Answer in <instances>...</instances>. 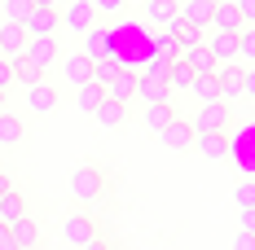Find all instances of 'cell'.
Returning <instances> with one entry per match:
<instances>
[{
  "label": "cell",
  "mask_w": 255,
  "mask_h": 250,
  "mask_svg": "<svg viewBox=\"0 0 255 250\" xmlns=\"http://www.w3.org/2000/svg\"><path fill=\"white\" fill-rule=\"evenodd\" d=\"M238 9H242V22L251 26L255 22V0H238Z\"/></svg>",
  "instance_id": "f35d334b"
},
{
  "label": "cell",
  "mask_w": 255,
  "mask_h": 250,
  "mask_svg": "<svg viewBox=\"0 0 255 250\" xmlns=\"http://www.w3.org/2000/svg\"><path fill=\"white\" fill-rule=\"evenodd\" d=\"M124 4H128V0H93V9H97V13H110V18H119Z\"/></svg>",
  "instance_id": "836d02e7"
},
{
  "label": "cell",
  "mask_w": 255,
  "mask_h": 250,
  "mask_svg": "<svg viewBox=\"0 0 255 250\" xmlns=\"http://www.w3.org/2000/svg\"><path fill=\"white\" fill-rule=\"evenodd\" d=\"M26 40H31V31H26L22 22H0V57H4V62L22 57V53H26Z\"/></svg>",
  "instance_id": "52a82bcc"
},
{
  "label": "cell",
  "mask_w": 255,
  "mask_h": 250,
  "mask_svg": "<svg viewBox=\"0 0 255 250\" xmlns=\"http://www.w3.org/2000/svg\"><path fill=\"white\" fill-rule=\"evenodd\" d=\"M216 79H220V101H238L242 97V62L216 66Z\"/></svg>",
  "instance_id": "5bb4252c"
},
{
  "label": "cell",
  "mask_w": 255,
  "mask_h": 250,
  "mask_svg": "<svg viewBox=\"0 0 255 250\" xmlns=\"http://www.w3.org/2000/svg\"><path fill=\"white\" fill-rule=\"evenodd\" d=\"M106 189H110V180H106V171L97 163H79L75 171H71V193H75V202H84V206H97V202L106 198Z\"/></svg>",
  "instance_id": "6da1fadb"
},
{
  "label": "cell",
  "mask_w": 255,
  "mask_h": 250,
  "mask_svg": "<svg viewBox=\"0 0 255 250\" xmlns=\"http://www.w3.org/2000/svg\"><path fill=\"white\" fill-rule=\"evenodd\" d=\"M180 57H185V62H189V66L198 71V75H211V71L220 66V62L211 57V49H207V44H194V49H180Z\"/></svg>",
  "instance_id": "484cf974"
},
{
  "label": "cell",
  "mask_w": 255,
  "mask_h": 250,
  "mask_svg": "<svg viewBox=\"0 0 255 250\" xmlns=\"http://www.w3.org/2000/svg\"><path fill=\"white\" fill-rule=\"evenodd\" d=\"M4 97H9V92H4V88H0V110H4Z\"/></svg>",
  "instance_id": "7bdbcfd3"
},
{
  "label": "cell",
  "mask_w": 255,
  "mask_h": 250,
  "mask_svg": "<svg viewBox=\"0 0 255 250\" xmlns=\"http://www.w3.org/2000/svg\"><path fill=\"white\" fill-rule=\"evenodd\" d=\"M233 250H255V237H251V233H242V228H238V237H233Z\"/></svg>",
  "instance_id": "8d00e7d4"
},
{
  "label": "cell",
  "mask_w": 255,
  "mask_h": 250,
  "mask_svg": "<svg viewBox=\"0 0 255 250\" xmlns=\"http://www.w3.org/2000/svg\"><path fill=\"white\" fill-rule=\"evenodd\" d=\"M97 18H102V13L93 9V0H71V4H66V13H62V26H66V31H75V35H84V31H93V26H97Z\"/></svg>",
  "instance_id": "277c9868"
},
{
  "label": "cell",
  "mask_w": 255,
  "mask_h": 250,
  "mask_svg": "<svg viewBox=\"0 0 255 250\" xmlns=\"http://www.w3.org/2000/svg\"><path fill=\"white\" fill-rule=\"evenodd\" d=\"M238 62H255V22L238 31Z\"/></svg>",
  "instance_id": "1f68e13d"
},
{
  "label": "cell",
  "mask_w": 255,
  "mask_h": 250,
  "mask_svg": "<svg viewBox=\"0 0 255 250\" xmlns=\"http://www.w3.org/2000/svg\"><path fill=\"white\" fill-rule=\"evenodd\" d=\"M31 4H53V9H57V0H31Z\"/></svg>",
  "instance_id": "b9f144b4"
},
{
  "label": "cell",
  "mask_w": 255,
  "mask_h": 250,
  "mask_svg": "<svg viewBox=\"0 0 255 250\" xmlns=\"http://www.w3.org/2000/svg\"><path fill=\"white\" fill-rule=\"evenodd\" d=\"M158 141H163L172 154H189V150H194V123H185V119H172V123L158 132Z\"/></svg>",
  "instance_id": "9c48e42d"
},
{
  "label": "cell",
  "mask_w": 255,
  "mask_h": 250,
  "mask_svg": "<svg viewBox=\"0 0 255 250\" xmlns=\"http://www.w3.org/2000/svg\"><path fill=\"white\" fill-rule=\"evenodd\" d=\"M0 88H4V92H9V88H13V66H9V62H4V57H0Z\"/></svg>",
  "instance_id": "d590c367"
},
{
  "label": "cell",
  "mask_w": 255,
  "mask_h": 250,
  "mask_svg": "<svg viewBox=\"0 0 255 250\" xmlns=\"http://www.w3.org/2000/svg\"><path fill=\"white\" fill-rule=\"evenodd\" d=\"M22 26L31 35H57V31H62V13H57L53 4H31V13H26Z\"/></svg>",
  "instance_id": "8992f818"
},
{
  "label": "cell",
  "mask_w": 255,
  "mask_h": 250,
  "mask_svg": "<svg viewBox=\"0 0 255 250\" xmlns=\"http://www.w3.org/2000/svg\"><path fill=\"white\" fill-rule=\"evenodd\" d=\"M194 150H203V158L220 163V158L229 154V136H225V132H194Z\"/></svg>",
  "instance_id": "ac0fdd59"
},
{
  "label": "cell",
  "mask_w": 255,
  "mask_h": 250,
  "mask_svg": "<svg viewBox=\"0 0 255 250\" xmlns=\"http://www.w3.org/2000/svg\"><path fill=\"white\" fill-rule=\"evenodd\" d=\"M88 57H106L110 53V31H102V26H93V31H84V49Z\"/></svg>",
  "instance_id": "83f0119b"
},
{
  "label": "cell",
  "mask_w": 255,
  "mask_h": 250,
  "mask_svg": "<svg viewBox=\"0 0 255 250\" xmlns=\"http://www.w3.org/2000/svg\"><path fill=\"white\" fill-rule=\"evenodd\" d=\"M31 0H4V22H26Z\"/></svg>",
  "instance_id": "d6a6232c"
},
{
  "label": "cell",
  "mask_w": 255,
  "mask_h": 250,
  "mask_svg": "<svg viewBox=\"0 0 255 250\" xmlns=\"http://www.w3.org/2000/svg\"><path fill=\"white\" fill-rule=\"evenodd\" d=\"M9 66H13V83H18V88H31V83H40V79H44V71H35L26 57H13Z\"/></svg>",
  "instance_id": "f1b7e54d"
},
{
  "label": "cell",
  "mask_w": 255,
  "mask_h": 250,
  "mask_svg": "<svg viewBox=\"0 0 255 250\" xmlns=\"http://www.w3.org/2000/svg\"><path fill=\"white\" fill-rule=\"evenodd\" d=\"M189 92L198 97V105H207V101H220V79H216V71H211V75H194Z\"/></svg>",
  "instance_id": "4316f807"
},
{
  "label": "cell",
  "mask_w": 255,
  "mask_h": 250,
  "mask_svg": "<svg viewBox=\"0 0 255 250\" xmlns=\"http://www.w3.org/2000/svg\"><path fill=\"white\" fill-rule=\"evenodd\" d=\"M79 250H110V246H106L102 237H93V242H84V246H79Z\"/></svg>",
  "instance_id": "60d3db41"
},
{
  "label": "cell",
  "mask_w": 255,
  "mask_h": 250,
  "mask_svg": "<svg viewBox=\"0 0 255 250\" xmlns=\"http://www.w3.org/2000/svg\"><path fill=\"white\" fill-rule=\"evenodd\" d=\"M136 97L154 105V101H172V88H167V79L163 75H150V71H136Z\"/></svg>",
  "instance_id": "7c38bea8"
},
{
  "label": "cell",
  "mask_w": 255,
  "mask_h": 250,
  "mask_svg": "<svg viewBox=\"0 0 255 250\" xmlns=\"http://www.w3.org/2000/svg\"><path fill=\"white\" fill-rule=\"evenodd\" d=\"M22 57L35 66V71H53V66H57V57H62V53H57V35H31Z\"/></svg>",
  "instance_id": "7a4b0ae2"
},
{
  "label": "cell",
  "mask_w": 255,
  "mask_h": 250,
  "mask_svg": "<svg viewBox=\"0 0 255 250\" xmlns=\"http://www.w3.org/2000/svg\"><path fill=\"white\" fill-rule=\"evenodd\" d=\"M97 123H102L106 132H119V127L128 123V105H124V101H110V97H106L102 105H97Z\"/></svg>",
  "instance_id": "44dd1931"
},
{
  "label": "cell",
  "mask_w": 255,
  "mask_h": 250,
  "mask_svg": "<svg viewBox=\"0 0 255 250\" xmlns=\"http://www.w3.org/2000/svg\"><path fill=\"white\" fill-rule=\"evenodd\" d=\"M211 9H216V0H180V22L207 31L211 26Z\"/></svg>",
  "instance_id": "d6986e66"
},
{
  "label": "cell",
  "mask_w": 255,
  "mask_h": 250,
  "mask_svg": "<svg viewBox=\"0 0 255 250\" xmlns=\"http://www.w3.org/2000/svg\"><path fill=\"white\" fill-rule=\"evenodd\" d=\"M242 92L255 101V71H247V66H242Z\"/></svg>",
  "instance_id": "74e56055"
},
{
  "label": "cell",
  "mask_w": 255,
  "mask_h": 250,
  "mask_svg": "<svg viewBox=\"0 0 255 250\" xmlns=\"http://www.w3.org/2000/svg\"><path fill=\"white\" fill-rule=\"evenodd\" d=\"M0 250H18V246H13V237H9V224H0Z\"/></svg>",
  "instance_id": "ab89813d"
},
{
  "label": "cell",
  "mask_w": 255,
  "mask_h": 250,
  "mask_svg": "<svg viewBox=\"0 0 255 250\" xmlns=\"http://www.w3.org/2000/svg\"><path fill=\"white\" fill-rule=\"evenodd\" d=\"M233 202H238V211L255 206V175H242V180L233 184Z\"/></svg>",
  "instance_id": "4dcf8cb0"
},
{
  "label": "cell",
  "mask_w": 255,
  "mask_h": 250,
  "mask_svg": "<svg viewBox=\"0 0 255 250\" xmlns=\"http://www.w3.org/2000/svg\"><path fill=\"white\" fill-rule=\"evenodd\" d=\"M154 57H163V62H176L180 57V44H176L172 31H158V35H154Z\"/></svg>",
  "instance_id": "f546056e"
},
{
  "label": "cell",
  "mask_w": 255,
  "mask_h": 250,
  "mask_svg": "<svg viewBox=\"0 0 255 250\" xmlns=\"http://www.w3.org/2000/svg\"><path fill=\"white\" fill-rule=\"evenodd\" d=\"M238 228L255 237V206H247V211H238Z\"/></svg>",
  "instance_id": "e575fe53"
},
{
  "label": "cell",
  "mask_w": 255,
  "mask_h": 250,
  "mask_svg": "<svg viewBox=\"0 0 255 250\" xmlns=\"http://www.w3.org/2000/svg\"><path fill=\"white\" fill-rule=\"evenodd\" d=\"M106 97L132 105V97H136V71H115V75L106 79Z\"/></svg>",
  "instance_id": "9a60e30c"
},
{
  "label": "cell",
  "mask_w": 255,
  "mask_h": 250,
  "mask_svg": "<svg viewBox=\"0 0 255 250\" xmlns=\"http://www.w3.org/2000/svg\"><path fill=\"white\" fill-rule=\"evenodd\" d=\"M18 215H26V198L18 189H4L0 193V224H13Z\"/></svg>",
  "instance_id": "cb8c5ba5"
},
{
  "label": "cell",
  "mask_w": 255,
  "mask_h": 250,
  "mask_svg": "<svg viewBox=\"0 0 255 250\" xmlns=\"http://www.w3.org/2000/svg\"><path fill=\"white\" fill-rule=\"evenodd\" d=\"M211 26L216 31H242V9H238V0H216V9H211Z\"/></svg>",
  "instance_id": "2e32d148"
},
{
  "label": "cell",
  "mask_w": 255,
  "mask_h": 250,
  "mask_svg": "<svg viewBox=\"0 0 255 250\" xmlns=\"http://www.w3.org/2000/svg\"><path fill=\"white\" fill-rule=\"evenodd\" d=\"M9 237H13V246H18V250H35V246H40V224H35L31 215H18V220L9 224Z\"/></svg>",
  "instance_id": "e0dca14e"
},
{
  "label": "cell",
  "mask_w": 255,
  "mask_h": 250,
  "mask_svg": "<svg viewBox=\"0 0 255 250\" xmlns=\"http://www.w3.org/2000/svg\"><path fill=\"white\" fill-rule=\"evenodd\" d=\"M22 136H26V123L13 110H0V145H18Z\"/></svg>",
  "instance_id": "603a6c76"
},
{
  "label": "cell",
  "mask_w": 255,
  "mask_h": 250,
  "mask_svg": "<svg viewBox=\"0 0 255 250\" xmlns=\"http://www.w3.org/2000/svg\"><path fill=\"white\" fill-rule=\"evenodd\" d=\"M22 92H26V110H31V114H49L53 105H57V88H53L49 79L31 83V88H22Z\"/></svg>",
  "instance_id": "4fadbf2b"
},
{
  "label": "cell",
  "mask_w": 255,
  "mask_h": 250,
  "mask_svg": "<svg viewBox=\"0 0 255 250\" xmlns=\"http://www.w3.org/2000/svg\"><path fill=\"white\" fill-rule=\"evenodd\" d=\"M194 75H198V71H194V66H189L185 57H176V62L167 66V88H172V92H189Z\"/></svg>",
  "instance_id": "7402d4cb"
},
{
  "label": "cell",
  "mask_w": 255,
  "mask_h": 250,
  "mask_svg": "<svg viewBox=\"0 0 255 250\" xmlns=\"http://www.w3.org/2000/svg\"><path fill=\"white\" fill-rule=\"evenodd\" d=\"M62 237H66V246H84V242H93V237H97V224H93V215H88V211H75V215H66V224H62Z\"/></svg>",
  "instance_id": "ba28073f"
},
{
  "label": "cell",
  "mask_w": 255,
  "mask_h": 250,
  "mask_svg": "<svg viewBox=\"0 0 255 250\" xmlns=\"http://www.w3.org/2000/svg\"><path fill=\"white\" fill-rule=\"evenodd\" d=\"M102 101H106V83H97V79H88V83H79V88H75V105L84 110V114H97Z\"/></svg>",
  "instance_id": "ffe728a7"
},
{
  "label": "cell",
  "mask_w": 255,
  "mask_h": 250,
  "mask_svg": "<svg viewBox=\"0 0 255 250\" xmlns=\"http://www.w3.org/2000/svg\"><path fill=\"white\" fill-rule=\"evenodd\" d=\"M229 123H233L229 101H207V105H198V114H194V132H225Z\"/></svg>",
  "instance_id": "3957f363"
},
{
  "label": "cell",
  "mask_w": 255,
  "mask_h": 250,
  "mask_svg": "<svg viewBox=\"0 0 255 250\" xmlns=\"http://www.w3.org/2000/svg\"><path fill=\"white\" fill-rule=\"evenodd\" d=\"M132 4H141V0H132Z\"/></svg>",
  "instance_id": "ee69618b"
},
{
  "label": "cell",
  "mask_w": 255,
  "mask_h": 250,
  "mask_svg": "<svg viewBox=\"0 0 255 250\" xmlns=\"http://www.w3.org/2000/svg\"><path fill=\"white\" fill-rule=\"evenodd\" d=\"M172 119H176V105H172V101H154V105H145V127H150V132H163Z\"/></svg>",
  "instance_id": "d4e9b609"
},
{
  "label": "cell",
  "mask_w": 255,
  "mask_h": 250,
  "mask_svg": "<svg viewBox=\"0 0 255 250\" xmlns=\"http://www.w3.org/2000/svg\"><path fill=\"white\" fill-rule=\"evenodd\" d=\"M57 62H62V79H66L71 88H79V83L93 79V57H88V53H66V57H57Z\"/></svg>",
  "instance_id": "30bf717a"
},
{
  "label": "cell",
  "mask_w": 255,
  "mask_h": 250,
  "mask_svg": "<svg viewBox=\"0 0 255 250\" xmlns=\"http://www.w3.org/2000/svg\"><path fill=\"white\" fill-rule=\"evenodd\" d=\"M145 4V22L167 31L172 22H180V0H141Z\"/></svg>",
  "instance_id": "8fae6325"
},
{
  "label": "cell",
  "mask_w": 255,
  "mask_h": 250,
  "mask_svg": "<svg viewBox=\"0 0 255 250\" xmlns=\"http://www.w3.org/2000/svg\"><path fill=\"white\" fill-rule=\"evenodd\" d=\"M203 44L211 49V57L225 66V62H238V31H216V26H207Z\"/></svg>",
  "instance_id": "5b68a950"
}]
</instances>
